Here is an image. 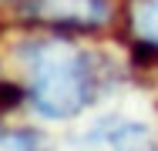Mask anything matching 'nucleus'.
Masks as SVG:
<instances>
[{"label": "nucleus", "instance_id": "nucleus-1", "mask_svg": "<svg viewBox=\"0 0 158 151\" xmlns=\"http://www.w3.org/2000/svg\"><path fill=\"white\" fill-rule=\"evenodd\" d=\"M27 97L44 118H77L98 97V64L67 37H31L20 44Z\"/></svg>", "mask_w": 158, "mask_h": 151}, {"label": "nucleus", "instance_id": "nucleus-2", "mask_svg": "<svg viewBox=\"0 0 158 151\" xmlns=\"http://www.w3.org/2000/svg\"><path fill=\"white\" fill-rule=\"evenodd\" d=\"M108 0H31V17L51 30H98L108 20Z\"/></svg>", "mask_w": 158, "mask_h": 151}, {"label": "nucleus", "instance_id": "nucleus-3", "mask_svg": "<svg viewBox=\"0 0 158 151\" xmlns=\"http://www.w3.org/2000/svg\"><path fill=\"white\" fill-rule=\"evenodd\" d=\"M84 141L91 151H158L152 128L131 118H101Z\"/></svg>", "mask_w": 158, "mask_h": 151}, {"label": "nucleus", "instance_id": "nucleus-4", "mask_svg": "<svg viewBox=\"0 0 158 151\" xmlns=\"http://www.w3.org/2000/svg\"><path fill=\"white\" fill-rule=\"evenodd\" d=\"M128 30L138 44L158 51V0H128Z\"/></svg>", "mask_w": 158, "mask_h": 151}, {"label": "nucleus", "instance_id": "nucleus-5", "mask_svg": "<svg viewBox=\"0 0 158 151\" xmlns=\"http://www.w3.org/2000/svg\"><path fill=\"white\" fill-rule=\"evenodd\" d=\"M0 151H47L44 138L27 128H3L0 131Z\"/></svg>", "mask_w": 158, "mask_h": 151}]
</instances>
